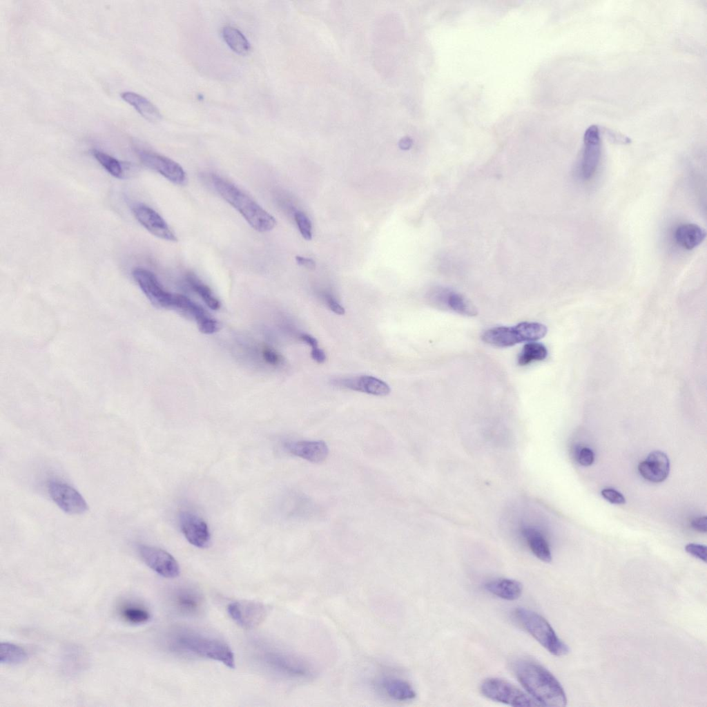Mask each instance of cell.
I'll list each match as a JSON object with an SVG mask.
<instances>
[{"label":"cell","instance_id":"cell-1","mask_svg":"<svg viewBox=\"0 0 707 707\" xmlns=\"http://www.w3.org/2000/svg\"><path fill=\"white\" fill-rule=\"evenodd\" d=\"M513 670L519 681L541 706H566L563 687L542 665L530 659H519L513 663Z\"/></svg>","mask_w":707,"mask_h":707},{"label":"cell","instance_id":"cell-2","mask_svg":"<svg viewBox=\"0 0 707 707\" xmlns=\"http://www.w3.org/2000/svg\"><path fill=\"white\" fill-rule=\"evenodd\" d=\"M213 186L218 194L235 209L255 231L267 232L276 225V220L249 195L228 180L217 175L211 176Z\"/></svg>","mask_w":707,"mask_h":707},{"label":"cell","instance_id":"cell-3","mask_svg":"<svg viewBox=\"0 0 707 707\" xmlns=\"http://www.w3.org/2000/svg\"><path fill=\"white\" fill-rule=\"evenodd\" d=\"M176 642L182 650L220 661L230 668H235L233 651L226 642L218 638L195 632H186L177 637Z\"/></svg>","mask_w":707,"mask_h":707},{"label":"cell","instance_id":"cell-4","mask_svg":"<svg viewBox=\"0 0 707 707\" xmlns=\"http://www.w3.org/2000/svg\"><path fill=\"white\" fill-rule=\"evenodd\" d=\"M514 615L521 626L549 652L556 656L567 655L568 646L557 636L548 621L529 609L519 608Z\"/></svg>","mask_w":707,"mask_h":707},{"label":"cell","instance_id":"cell-5","mask_svg":"<svg viewBox=\"0 0 707 707\" xmlns=\"http://www.w3.org/2000/svg\"><path fill=\"white\" fill-rule=\"evenodd\" d=\"M548 331L545 325L535 322H523L514 327H497L485 331L483 341L497 347L514 346L522 342L536 341Z\"/></svg>","mask_w":707,"mask_h":707},{"label":"cell","instance_id":"cell-6","mask_svg":"<svg viewBox=\"0 0 707 707\" xmlns=\"http://www.w3.org/2000/svg\"><path fill=\"white\" fill-rule=\"evenodd\" d=\"M481 692L491 700L513 706H541L532 697L500 678L485 679L481 685Z\"/></svg>","mask_w":707,"mask_h":707},{"label":"cell","instance_id":"cell-7","mask_svg":"<svg viewBox=\"0 0 707 707\" xmlns=\"http://www.w3.org/2000/svg\"><path fill=\"white\" fill-rule=\"evenodd\" d=\"M265 659L273 669L289 677L310 679L316 674L315 667L308 659L288 651L273 650L266 654Z\"/></svg>","mask_w":707,"mask_h":707},{"label":"cell","instance_id":"cell-8","mask_svg":"<svg viewBox=\"0 0 707 707\" xmlns=\"http://www.w3.org/2000/svg\"><path fill=\"white\" fill-rule=\"evenodd\" d=\"M133 277L142 292L156 307L173 308L175 294L166 291L151 271L137 267L132 272Z\"/></svg>","mask_w":707,"mask_h":707},{"label":"cell","instance_id":"cell-9","mask_svg":"<svg viewBox=\"0 0 707 707\" xmlns=\"http://www.w3.org/2000/svg\"><path fill=\"white\" fill-rule=\"evenodd\" d=\"M47 487L52 500L64 512L81 514L87 510V503L84 497L68 484L53 480L48 482Z\"/></svg>","mask_w":707,"mask_h":707},{"label":"cell","instance_id":"cell-10","mask_svg":"<svg viewBox=\"0 0 707 707\" xmlns=\"http://www.w3.org/2000/svg\"><path fill=\"white\" fill-rule=\"evenodd\" d=\"M137 154L144 165L155 171L176 184H184L186 173L182 166L173 159L146 149H137Z\"/></svg>","mask_w":707,"mask_h":707},{"label":"cell","instance_id":"cell-11","mask_svg":"<svg viewBox=\"0 0 707 707\" xmlns=\"http://www.w3.org/2000/svg\"><path fill=\"white\" fill-rule=\"evenodd\" d=\"M138 552L143 561L162 577L171 579L179 576V564L166 551L153 546L139 545Z\"/></svg>","mask_w":707,"mask_h":707},{"label":"cell","instance_id":"cell-12","mask_svg":"<svg viewBox=\"0 0 707 707\" xmlns=\"http://www.w3.org/2000/svg\"><path fill=\"white\" fill-rule=\"evenodd\" d=\"M231 618L244 629L256 628L264 620L267 610L266 606L254 601H237L227 607Z\"/></svg>","mask_w":707,"mask_h":707},{"label":"cell","instance_id":"cell-13","mask_svg":"<svg viewBox=\"0 0 707 707\" xmlns=\"http://www.w3.org/2000/svg\"><path fill=\"white\" fill-rule=\"evenodd\" d=\"M429 300L436 307L451 310L461 315L474 316L478 313L476 308L467 298L447 288H434L429 293Z\"/></svg>","mask_w":707,"mask_h":707},{"label":"cell","instance_id":"cell-14","mask_svg":"<svg viewBox=\"0 0 707 707\" xmlns=\"http://www.w3.org/2000/svg\"><path fill=\"white\" fill-rule=\"evenodd\" d=\"M601 154L600 130L592 125L585 131L581 158V175L585 180L591 178L599 164Z\"/></svg>","mask_w":707,"mask_h":707},{"label":"cell","instance_id":"cell-15","mask_svg":"<svg viewBox=\"0 0 707 707\" xmlns=\"http://www.w3.org/2000/svg\"><path fill=\"white\" fill-rule=\"evenodd\" d=\"M137 220L151 234L167 241L175 242L177 238L165 220L152 208L137 204L133 207Z\"/></svg>","mask_w":707,"mask_h":707},{"label":"cell","instance_id":"cell-16","mask_svg":"<svg viewBox=\"0 0 707 707\" xmlns=\"http://www.w3.org/2000/svg\"><path fill=\"white\" fill-rule=\"evenodd\" d=\"M179 518L180 529L191 544L199 548L209 546L211 541L210 532L202 518L187 511L182 512Z\"/></svg>","mask_w":707,"mask_h":707},{"label":"cell","instance_id":"cell-17","mask_svg":"<svg viewBox=\"0 0 707 707\" xmlns=\"http://www.w3.org/2000/svg\"><path fill=\"white\" fill-rule=\"evenodd\" d=\"M173 308L191 316L196 320L200 331L204 333L211 334L218 329L215 319L209 316L201 306L183 295L175 294Z\"/></svg>","mask_w":707,"mask_h":707},{"label":"cell","instance_id":"cell-18","mask_svg":"<svg viewBox=\"0 0 707 707\" xmlns=\"http://www.w3.org/2000/svg\"><path fill=\"white\" fill-rule=\"evenodd\" d=\"M640 474L652 483L663 482L668 476L670 461L667 455L661 451H653L638 465Z\"/></svg>","mask_w":707,"mask_h":707},{"label":"cell","instance_id":"cell-19","mask_svg":"<svg viewBox=\"0 0 707 707\" xmlns=\"http://www.w3.org/2000/svg\"><path fill=\"white\" fill-rule=\"evenodd\" d=\"M284 447L291 454L314 463L324 461L329 454L327 443L320 440L287 442Z\"/></svg>","mask_w":707,"mask_h":707},{"label":"cell","instance_id":"cell-20","mask_svg":"<svg viewBox=\"0 0 707 707\" xmlns=\"http://www.w3.org/2000/svg\"><path fill=\"white\" fill-rule=\"evenodd\" d=\"M335 386L378 396L388 395L391 389L385 382L371 376L341 378L333 380Z\"/></svg>","mask_w":707,"mask_h":707},{"label":"cell","instance_id":"cell-21","mask_svg":"<svg viewBox=\"0 0 707 707\" xmlns=\"http://www.w3.org/2000/svg\"><path fill=\"white\" fill-rule=\"evenodd\" d=\"M376 688L382 695L398 701H407L416 697V692L407 681L392 676H384L376 683Z\"/></svg>","mask_w":707,"mask_h":707},{"label":"cell","instance_id":"cell-22","mask_svg":"<svg viewBox=\"0 0 707 707\" xmlns=\"http://www.w3.org/2000/svg\"><path fill=\"white\" fill-rule=\"evenodd\" d=\"M173 601L180 612L189 616L201 613L204 607L202 594L191 588H182L177 590Z\"/></svg>","mask_w":707,"mask_h":707},{"label":"cell","instance_id":"cell-23","mask_svg":"<svg viewBox=\"0 0 707 707\" xmlns=\"http://www.w3.org/2000/svg\"><path fill=\"white\" fill-rule=\"evenodd\" d=\"M485 590L491 594L507 601L520 597L523 587L520 582L507 578L493 579L485 584Z\"/></svg>","mask_w":707,"mask_h":707},{"label":"cell","instance_id":"cell-24","mask_svg":"<svg viewBox=\"0 0 707 707\" xmlns=\"http://www.w3.org/2000/svg\"><path fill=\"white\" fill-rule=\"evenodd\" d=\"M706 232L699 225L687 223L679 226L675 231V238L679 245L686 250H692L705 239Z\"/></svg>","mask_w":707,"mask_h":707},{"label":"cell","instance_id":"cell-25","mask_svg":"<svg viewBox=\"0 0 707 707\" xmlns=\"http://www.w3.org/2000/svg\"><path fill=\"white\" fill-rule=\"evenodd\" d=\"M121 97L149 122H157L162 115L157 108L146 97L134 92L126 91L121 93Z\"/></svg>","mask_w":707,"mask_h":707},{"label":"cell","instance_id":"cell-26","mask_svg":"<svg viewBox=\"0 0 707 707\" xmlns=\"http://www.w3.org/2000/svg\"><path fill=\"white\" fill-rule=\"evenodd\" d=\"M522 534L527 541L532 553L544 562H550L552 554L549 545L543 534L535 527L527 526L522 529Z\"/></svg>","mask_w":707,"mask_h":707},{"label":"cell","instance_id":"cell-27","mask_svg":"<svg viewBox=\"0 0 707 707\" xmlns=\"http://www.w3.org/2000/svg\"><path fill=\"white\" fill-rule=\"evenodd\" d=\"M222 37L229 47L239 55H246L251 46L246 37L238 29L225 26L222 29Z\"/></svg>","mask_w":707,"mask_h":707},{"label":"cell","instance_id":"cell-28","mask_svg":"<svg viewBox=\"0 0 707 707\" xmlns=\"http://www.w3.org/2000/svg\"><path fill=\"white\" fill-rule=\"evenodd\" d=\"M548 351L546 347L534 341L526 343L517 358V362L521 366L527 365L534 361H541L545 359Z\"/></svg>","mask_w":707,"mask_h":707},{"label":"cell","instance_id":"cell-29","mask_svg":"<svg viewBox=\"0 0 707 707\" xmlns=\"http://www.w3.org/2000/svg\"><path fill=\"white\" fill-rule=\"evenodd\" d=\"M121 617L130 624H143L150 619L149 612L143 606L136 603H124L120 607Z\"/></svg>","mask_w":707,"mask_h":707},{"label":"cell","instance_id":"cell-30","mask_svg":"<svg viewBox=\"0 0 707 707\" xmlns=\"http://www.w3.org/2000/svg\"><path fill=\"white\" fill-rule=\"evenodd\" d=\"M0 646L1 664L16 665L24 662L28 658L26 651L21 646L9 642H1Z\"/></svg>","mask_w":707,"mask_h":707},{"label":"cell","instance_id":"cell-31","mask_svg":"<svg viewBox=\"0 0 707 707\" xmlns=\"http://www.w3.org/2000/svg\"><path fill=\"white\" fill-rule=\"evenodd\" d=\"M186 279L191 288L202 298L210 309L217 310L220 308L219 300L214 296L208 286L193 274H188Z\"/></svg>","mask_w":707,"mask_h":707},{"label":"cell","instance_id":"cell-32","mask_svg":"<svg viewBox=\"0 0 707 707\" xmlns=\"http://www.w3.org/2000/svg\"><path fill=\"white\" fill-rule=\"evenodd\" d=\"M92 155L101 166L112 176L123 178L124 169L121 162L113 156L99 150L93 149Z\"/></svg>","mask_w":707,"mask_h":707},{"label":"cell","instance_id":"cell-33","mask_svg":"<svg viewBox=\"0 0 707 707\" xmlns=\"http://www.w3.org/2000/svg\"><path fill=\"white\" fill-rule=\"evenodd\" d=\"M294 218L302 236L306 240H311L312 238V226L309 218L300 211H297L294 213Z\"/></svg>","mask_w":707,"mask_h":707},{"label":"cell","instance_id":"cell-34","mask_svg":"<svg viewBox=\"0 0 707 707\" xmlns=\"http://www.w3.org/2000/svg\"><path fill=\"white\" fill-rule=\"evenodd\" d=\"M601 493L606 501L612 504L622 505L626 503V498L623 494L613 488H604Z\"/></svg>","mask_w":707,"mask_h":707},{"label":"cell","instance_id":"cell-35","mask_svg":"<svg viewBox=\"0 0 707 707\" xmlns=\"http://www.w3.org/2000/svg\"><path fill=\"white\" fill-rule=\"evenodd\" d=\"M577 459L583 466L591 465L594 460L592 450L588 447H582L577 452Z\"/></svg>","mask_w":707,"mask_h":707},{"label":"cell","instance_id":"cell-36","mask_svg":"<svg viewBox=\"0 0 707 707\" xmlns=\"http://www.w3.org/2000/svg\"><path fill=\"white\" fill-rule=\"evenodd\" d=\"M685 550L692 556L703 561L704 562L706 561V547L705 545L696 543H689L686 545Z\"/></svg>","mask_w":707,"mask_h":707},{"label":"cell","instance_id":"cell-37","mask_svg":"<svg viewBox=\"0 0 707 707\" xmlns=\"http://www.w3.org/2000/svg\"><path fill=\"white\" fill-rule=\"evenodd\" d=\"M262 356L267 363L272 365H278L281 360L280 356L275 351L269 347L263 349Z\"/></svg>","mask_w":707,"mask_h":707},{"label":"cell","instance_id":"cell-38","mask_svg":"<svg viewBox=\"0 0 707 707\" xmlns=\"http://www.w3.org/2000/svg\"><path fill=\"white\" fill-rule=\"evenodd\" d=\"M325 300L327 302L328 307L335 313L338 315H343L345 312L344 307H342L330 294L325 295Z\"/></svg>","mask_w":707,"mask_h":707},{"label":"cell","instance_id":"cell-39","mask_svg":"<svg viewBox=\"0 0 707 707\" xmlns=\"http://www.w3.org/2000/svg\"><path fill=\"white\" fill-rule=\"evenodd\" d=\"M706 521V516H699L691 521V526L698 532L706 533L707 531Z\"/></svg>","mask_w":707,"mask_h":707},{"label":"cell","instance_id":"cell-40","mask_svg":"<svg viewBox=\"0 0 707 707\" xmlns=\"http://www.w3.org/2000/svg\"><path fill=\"white\" fill-rule=\"evenodd\" d=\"M311 356L318 363H323L326 360L325 353L318 347L311 348Z\"/></svg>","mask_w":707,"mask_h":707},{"label":"cell","instance_id":"cell-41","mask_svg":"<svg viewBox=\"0 0 707 707\" xmlns=\"http://www.w3.org/2000/svg\"><path fill=\"white\" fill-rule=\"evenodd\" d=\"M296 260L299 265L307 269H314L316 268V262L311 258L297 255L296 256Z\"/></svg>","mask_w":707,"mask_h":707},{"label":"cell","instance_id":"cell-42","mask_svg":"<svg viewBox=\"0 0 707 707\" xmlns=\"http://www.w3.org/2000/svg\"><path fill=\"white\" fill-rule=\"evenodd\" d=\"M606 134L610 137L612 138L615 142H621V143H624V144H628V143L630 142V139L628 137H625V136H623V135H622L621 134H619L618 133H615V132H614L612 130H609V129H606Z\"/></svg>","mask_w":707,"mask_h":707},{"label":"cell","instance_id":"cell-43","mask_svg":"<svg viewBox=\"0 0 707 707\" xmlns=\"http://www.w3.org/2000/svg\"><path fill=\"white\" fill-rule=\"evenodd\" d=\"M300 338L306 344L311 346V348L318 347V340L309 334L302 333L300 335Z\"/></svg>","mask_w":707,"mask_h":707}]
</instances>
